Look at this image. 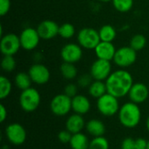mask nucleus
<instances>
[{
    "label": "nucleus",
    "mask_w": 149,
    "mask_h": 149,
    "mask_svg": "<svg viewBox=\"0 0 149 149\" xmlns=\"http://www.w3.org/2000/svg\"><path fill=\"white\" fill-rule=\"evenodd\" d=\"M105 82L107 93L120 99L128 95V93L134 85V79L129 72L120 69L112 72Z\"/></svg>",
    "instance_id": "1"
},
{
    "label": "nucleus",
    "mask_w": 149,
    "mask_h": 149,
    "mask_svg": "<svg viewBox=\"0 0 149 149\" xmlns=\"http://www.w3.org/2000/svg\"><path fill=\"white\" fill-rule=\"evenodd\" d=\"M118 117L123 127L127 128H134L141 122V111L138 104L129 101L120 107Z\"/></svg>",
    "instance_id": "2"
},
{
    "label": "nucleus",
    "mask_w": 149,
    "mask_h": 149,
    "mask_svg": "<svg viewBox=\"0 0 149 149\" xmlns=\"http://www.w3.org/2000/svg\"><path fill=\"white\" fill-rule=\"evenodd\" d=\"M41 102V96L36 88L30 87L21 92L19 96V105L27 113L34 112L38 109Z\"/></svg>",
    "instance_id": "3"
},
{
    "label": "nucleus",
    "mask_w": 149,
    "mask_h": 149,
    "mask_svg": "<svg viewBox=\"0 0 149 149\" xmlns=\"http://www.w3.org/2000/svg\"><path fill=\"white\" fill-rule=\"evenodd\" d=\"M119 99L107 93L100 98L97 99L98 111L106 117H111L119 113L120 108Z\"/></svg>",
    "instance_id": "4"
},
{
    "label": "nucleus",
    "mask_w": 149,
    "mask_h": 149,
    "mask_svg": "<svg viewBox=\"0 0 149 149\" xmlns=\"http://www.w3.org/2000/svg\"><path fill=\"white\" fill-rule=\"evenodd\" d=\"M77 40L82 48L87 50H94V48L101 41L99 31L90 27L81 29L77 35Z\"/></svg>",
    "instance_id": "5"
},
{
    "label": "nucleus",
    "mask_w": 149,
    "mask_h": 149,
    "mask_svg": "<svg viewBox=\"0 0 149 149\" xmlns=\"http://www.w3.org/2000/svg\"><path fill=\"white\" fill-rule=\"evenodd\" d=\"M137 59V52L130 45L122 46L116 50L113 61L120 68H127L135 63Z\"/></svg>",
    "instance_id": "6"
},
{
    "label": "nucleus",
    "mask_w": 149,
    "mask_h": 149,
    "mask_svg": "<svg viewBox=\"0 0 149 149\" xmlns=\"http://www.w3.org/2000/svg\"><path fill=\"white\" fill-rule=\"evenodd\" d=\"M52 113L58 117L67 115L72 110V98L65 93L57 94L54 96L50 103Z\"/></svg>",
    "instance_id": "7"
},
{
    "label": "nucleus",
    "mask_w": 149,
    "mask_h": 149,
    "mask_svg": "<svg viewBox=\"0 0 149 149\" xmlns=\"http://www.w3.org/2000/svg\"><path fill=\"white\" fill-rule=\"evenodd\" d=\"M5 136L10 143L15 146L24 144L27 138L25 128L19 123L9 124L5 128Z\"/></svg>",
    "instance_id": "8"
},
{
    "label": "nucleus",
    "mask_w": 149,
    "mask_h": 149,
    "mask_svg": "<svg viewBox=\"0 0 149 149\" xmlns=\"http://www.w3.org/2000/svg\"><path fill=\"white\" fill-rule=\"evenodd\" d=\"M21 48L19 36L15 33H6L0 40V51L2 54L14 56Z\"/></svg>",
    "instance_id": "9"
},
{
    "label": "nucleus",
    "mask_w": 149,
    "mask_h": 149,
    "mask_svg": "<svg viewBox=\"0 0 149 149\" xmlns=\"http://www.w3.org/2000/svg\"><path fill=\"white\" fill-rule=\"evenodd\" d=\"M111 73L112 65L111 61L108 60L97 58L90 67V74L94 80L106 81Z\"/></svg>",
    "instance_id": "10"
},
{
    "label": "nucleus",
    "mask_w": 149,
    "mask_h": 149,
    "mask_svg": "<svg viewBox=\"0 0 149 149\" xmlns=\"http://www.w3.org/2000/svg\"><path fill=\"white\" fill-rule=\"evenodd\" d=\"M40 38L37 29L32 27L24 28L19 35L21 48L25 51H32L38 45Z\"/></svg>",
    "instance_id": "11"
},
{
    "label": "nucleus",
    "mask_w": 149,
    "mask_h": 149,
    "mask_svg": "<svg viewBox=\"0 0 149 149\" xmlns=\"http://www.w3.org/2000/svg\"><path fill=\"white\" fill-rule=\"evenodd\" d=\"M60 56L64 62L75 64L81 59L83 56V50L79 45L69 43L62 47Z\"/></svg>",
    "instance_id": "12"
},
{
    "label": "nucleus",
    "mask_w": 149,
    "mask_h": 149,
    "mask_svg": "<svg viewBox=\"0 0 149 149\" xmlns=\"http://www.w3.org/2000/svg\"><path fill=\"white\" fill-rule=\"evenodd\" d=\"M28 73L32 80L33 83L37 85H45L50 80L51 73L49 69L41 63H35L33 64L29 71Z\"/></svg>",
    "instance_id": "13"
},
{
    "label": "nucleus",
    "mask_w": 149,
    "mask_h": 149,
    "mask_svg": "<svg viewBox=\"0 0 149 149\" xmlns=\"http://www.w3.org/2000/svg\"><path fill=\"white\" fill-rule=\"evenodd\" d=\"M149 96V86H147L144 83H134L133 86L131 87L128 97L130 101L135 104H141L144 103Z\"/></svg>",
    "instance_id": "14"
},
{
    "label": "nucleus",
    "mask_w": 149,
    "mask_h": 149,
    "mask_svg": "<svg viewBox=\"0 0 149 149\" xmlns=\"http://www.w3.org/2000/svg\"><path fill=\"white\" fill-rule=\"evenodd\" d=\"M58 24L52 20H44L37 27L39 37L42 39H52L58 35Z\"/></svg>",
    "instance_id": "15"
},
{
    "label": "nucleus",
    "mask_w": 149,
    "mask_h": 149,
    "mask_svg": "<svg viewBox=\"0 0 149 149\" xmlns=\"http://www.w3.org/2000/svg\"><path fill=\"white\" fill-rule=\"evenodd\" d=\"M94 52L97 58L111 61L114 58L116 48L113 42L100 41L99 45L94 48Z\"/></svg>",
    "instance_id": "16"
},
{
    "label": "nucleus",
    "mask_w": 149,
    "mask_h": 149,
    "mask_svg": "<svg viewBox=\"0 0 149 149\" xmlns=\"http://www.w3.org/2000/svg\"><path fill=\"white\" fill-rule=\"evenodd\" d=\"M91 109V102L89 99L82 94H77L72 98V110L78 114L84 115Z\"/></svg>",
    "instance_id": "17"
},
{
    "label": "nucleus",
    "mask_w": 149,
    "mask_h": 149,
    "mask_svg": "<svg viewBox=\"0 0 149 149\" xmlns=\"http://www.w3.org/2000/svg\"><path fill=\"white\" fill-rule=\"evenodd\" d=\"M86 122L85 121L83 115L74 113L67 118L65 121V129L72 134H78L80 133L84 127H86Z\"/></svg>",
    "instance_id": "18"
},
{
    "label": "nucleus",
    "mask_w": 149,
    "mask_h": 149,
    "mask_svg": "<svg viewBox=\"0 0 149 149\" xmlns=\"http://www.w3.org/2000/svg\"><path fill=\"white\" fill-rule=\"evenodd\" d=\"M86 129L87 133L93 137L103 136L106 133L105 124L98 119H92L86 124Z\"/></svg>",
    "instance_id": "19"
},
{
    "label": "nucleus",
    "mask_w": 149,
    "mask_h": 149,
    "mask_svg": "<svg viewBox=\"0 0 149 149\" xmlns=\"http://www.w3.org/2000/svg\"><path fill=\"white\" fill-rule=\"evenodd\" d=\"M69 144L72 149H89L90 141L85 134L80 132L72 134Z\"/></svg>",
    "instance_id": "20"
},
{
    "label": "nucleus",
    "mask_w": 149,
    "mask_h": 149,
    "mask_svg": "<svg viewBox=\"0 0 149 149\" xmlns=\"http://www.w3.org/2000/svg\"><path fill=\"white\" fill-rule=\"evenodd\" d=\"M88 93L93 98H100L107 93L106 82L101 80H93L91 86L88 87Z\"/></svg>",
    "instance_id": "21"
},
{
    "label": "nucleus",
    "mask_w": 149,
    "mask_h": 149,
    "mask_svg": "<svg viewBox=\"0 0 149 149\" xmlns=\"http://www.w3.org/2000/svg\"><path fill=\"white\" fill-rule=\"evenodd\" d=\"M14 82H15L16 86H17L19 90L24 91V90H25V89H28V88L31 87V86L32 80H31V79L29 73L21 72H18V73L15 76Z\"/></svg>",
    "instance_id": "22"
},
{
    "label": "nucleus",
    "mask_w": 149,
    "mask_h": 149,
    "mask_svg": "<svg viewBox=\"0 0 149 149\" xmlns=\"http://www.w3.org/2000/svg\"><path fill=\"white\" fill-rule=\"evenodd\" d=\"M99 34L101 41L105 42H113L116 38L117 32L114 27L111 24H105L100 27L99 30Z\"/></svg>",
    "instance_id": "23"
},
{
    "label": "nucleus",
    "mask_w": 149,
    "mask_h": 149,
    "mask_svg": "<svg viewBox=\"0 0 149 149\" xmlns=\"http://www.w3.org/2000/svg\"><path fill=\"white\" fill-rule=\"evenodd\" d=\"M60 73L63 76V78H65V79L72 80L77 77L78 70L77 67L74 65V64L64 62L60 65Z\"/></svg>",
    "instance_id": "24"
},
{
    "label": "nucleus",
    "mask_w": 149,
    "mask_h": 149,
    "mask_svg": "<svg viewBox=\"0 0 149 149\" xmlns=\"http://www.w3.org/2000/svg\"><path fill=\"white\" fill-rule=\"evenodd\" d=\"M147 45V38L142 34H135L130 39V46L136 52L141 51Z\"/></svg>",
    "instance_id": "25"
},
{
    "label": "nucleus",
    "mask_w": 149,
    "mask_h": 149,
    "mask_svg": "<svg viewBox=\"0 0 149 149\" xmlns=\"http://www.w3.org/2000/svg\"><path fill=\"white\" fill-rule=\"evenodd\" d=\"M12 89V85L10 79L5 76L0 77V99L4 100L6 99Z\"/></svg>",
    "instance_id": "26"
},
{
    "label": "nucleus",
    "mask_w": 149,
    "mask_h": 149,
    "mask_svg": "<svg viewBox=\"0 0 149 149\" xmlns=\"http://www.w3.org/2000/svg\"><path fill=\"white\" fill-rule=\"evenodd\" d=\"M58 35L61 38H65V39L72 38L75 35V27L70 23L63 24L62 25L59 26Z\"/></svg>",
    "instance_id": "27"
},
{
    "label": "nucleus",
    "mask_w": 149,
    "mask_h": 149,
    "mask_svg": "<svg viewBox=\"0 0 149 149\" xmlns=\"http://www.w3.org/2000/svg\"><path fill=\"white\" fill-rule=\"evenodd\" d=\"M112 3L114 9L120 12H127L134 5V0H113Z\"/></svg>",
    "instance_id": "28"
},
{
    "label": "nucleus",
    "mask_w": 149,
    "mask_h": 149,
    "mask_svg": "<svg viewBox=\"0 0 149 149\" xmlns=\"http://www.w3.org/2000/svg\"><path fill=\"white\" fill-rule=\"evenodd\" d=\"M16 59L13 56L4 55L1 60V67L5 72H11L16 68Z\"/></svg>",
    "instance_id": "29"
},
{
    "label": "nucleus",
    "mask_w": 149,
    "mask_h": 149,
    "mask_svg": "<svg viewBox=\"0 0 149 149\" xmlns=\"http://www.w3.org/2000/svg\"><path fill=\"white\" fill-rule=\"evenodd\" d=\"M89 149H109V142L104 136L93 137L90 141Z\"/></svg>",
    "instance_id": "30"
},
{
    "label": "nucleus",
    "mask_w": 149,
    "mask_h": 149,
    "mask_svg": "<svg viewBox=\"0 0 149 149\" xmlns=\"http://www.w3.org/2000/svg\"><path fill=\"white\" fill-rule=\"evenodd\" d=\"M93 80L94 79H93V77L91 76L90 73L89 74H83L78 79V86L82 87V88L89 87Z\"/></svg>",
    "instance_id": "31"
},
{
    "label": "nucleus",
    "mask_w": 149,
    "mask_h": 149,
    "mask_svg": "<svg viewBox=\"0 0 149 149\" xmlns=\"http://www.w3.org/2000/svg\"><path fill=\"white\" fill-rule=\"evenodd\" d=\"M72 134L70 133L68 130H62L58 134V139L62 144H69L72 139Z\"/></svg>",
    "instance_id": "32"
},
{
    "label": "nucleus",
    "mask_w": 149,
    "mask_h": 149,
    "mask_svg": "<svg viewBox=\"0 0 149 149\" xmlns=\"http://www.w3.org/2000/svg\"><path fill=\"white\" fill-rule=\"evenodd\" d=\"M64 93L66 94L70 98L75 97L78 94V86H77V85L72 84V83L66 85L65 87V90H64Z\"/></svg>",
    "instance_id": "33"
},
{
    "label": "nucleus",
    "mask_w": 149,
    "mask_h": 149,
    "mask_svg": "<svg viewBox=\"0 0 149 149\" xmlns=\"http://www.w3.org/2000/svg\"><path fill=\"white\" fill-rule=\"evenodd\" d=\"M121 149H136L135 148V140L131 137L125 138L120 145Z\"/></svg>",
    "instance_id": "34"
},
{
    "label": "nucleus",
    "mask_w": 149,
    "mask_h": 149,
    "mask_svg": "<svg viewBox=\"0 0 149 149\" xmlns=\"http://www.w3.org/2000/svg\"><path fill=\"white\" fill-rule=\"evenodd\" d=\"M10 9V0H0V15H6Z\"/></svg>",
    "instance_id": "35"
},
{
    "label": "nucleus",
    "mask_w": 149,
    "mask_h": 149,
    "mask_svg": "<svg viewBox=\"0 0 149 149\" xmlns=\"http://www.w3.org/2000/svg\"><path fill=\"white\" fill-rule=\"evenodd\" d=\"M148 141L143 138H138L135 140V148L136 149H147Z\"/></svg>",
    "instance_id": "36"
},
{
    "label": "nucleus",
    "mask_w": 149,
    "mask_h": 149,
    "mask_svg": "<svg viewBox=\"0 0 149 149\" xmlns=\"http://www.w3.org/2000/svg\"><path fill=\"white\" fill-rule=\"evenodd\" d=\"M7 116H8L7 109L3 104H1L0 105V122L3 123L7 119Z\"/></svg>",
    "instance_id": "37"
},
{
    "label": "nucleus",
    "mask_w": 149,
    "mask_h": 149,
    "mask_svg": "<svg viewBox=\"0 0 149 149\" xmlns=\"http://www.w3.org/2000/svg\"><path fill=\"white\" fill-rule=\"evenodd\" d=\"M42 58H43V56H42V54L39 53V52H36V53L33 55V59L35 60L36 63H39L40 60H41Z\"/></svg>",
    "instance_id": "38"
},
{
    "label": "nucleus",
    "mask_w": 149,
    "mask_h": 149,
    "mask_svg": "<svg viewBox=\"0 0 149 149\" xmlns=\"http://www.w3.org/2000/svg\"><path fill=\"white\" fill-rule=\"evenodd\" d=\"M146 127H147V129H148V131L149 132V116L148 117V119H147V121H146Z\"/></svg>",
    "instance_id": "39"
},
{
    "label": "nucleus",
    "mask_w": 149,
    "mask_h": 149,
    "mask_svg": "<svg viewBox=\"0 0 149 149\" xmlns=\"http://www.w3.org/2000/svg\"><path fill=\"white\" fill-rule=\"evenodd\" d=\"M100 1L102 3H109V2H112L113 0H100Z\"/></svg>",
    "instance_id": "40"
},
{
    "label": "nucleus",
    "mask_w": 149,
    "mask_h": 149,
    "mask_svg": "<svg viewBox=\"0 0 149 149\" xmlns=\"http://www.w3.org/2000/svg\"><path fill=\"white\" fill-rule=\"evenodd\" d=\"M147 149H149V140L148 141V147H147Z\"/></svg>",
    "instance_id": "41"
}]
</instances>
